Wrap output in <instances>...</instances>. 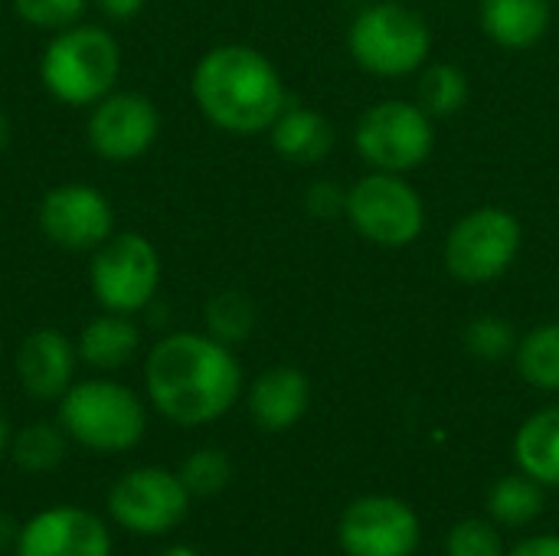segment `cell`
Instances as JSON below:
<instances>
[{
	"instance_id": "1",
	"label": "cell",
	"mask_w": 559,
	"mask_h": 556,
	"mask_svg": "<svg viewBox=\"0 0 559 556\" xmlns=\"http://www.w3.org/2000/svg\"><path fill=\"white\" fill-rule=\"evenodd\" d=\"M144 397L177 426H210L242 397L239 357L206 331H170L144 357Z\"/></svg>"
},
{
	"instance_id": "2",
	"label": "cell",
	"mask_w": 559,
	"mask_h": 556,
	"mask_svg": "<svg viewBox=\"0 0 559 556\" xmlns=\"http://www.w3.org/2000/svg\"><path fill=\"white\" fill-rule=\"evenodd\" d=\"M190 95L213 128L236 138L269 134L288 105L278 66L262 49L246 43L206 49L193 66Z\"/></svg>"
},
{
	"instance_id": "3",
	"label": "cell",
	"mask_w": 559,
	"mask_h": 556,
	"mask_svg": "<svg viewBox=\"0 0 559 556\" xmlns=\"http://www.w3.org/2000/svg\"><path fill=\"white\" fill-rule=\"evenodd\" d=\"M121 43L102 23H72L49 33L39 52V82L66 108H92L121 79Z\"/></svg>"
},
{
	"instance_id": "4",
	"label": "cell",
	"mask_w": 559,
	"mask_h": 556,
	"mask_svg": "<svg viewBox=\"0 0 559 556\" xmlns=\"http://www.w3.org/2000/svg\"><path fill=\"white\" fill-rule=\"evenodd\" d=\"M59 426L75 446L118 456L144 439L147 403L128 383L105 374L75 380L59 400Z\"/></svg>"
},
{
	"instance_id": "5",
	"label": "cell",
	"mask_w": 559,
	"mask_h": 556,
	"mask_svg": "<svg viewBox=\"0 0 559 556\" xmlns=\"http://www.w3.org/2000/svg\"><path fill=\"white\" fill-rule=\"evenodd\" d=\"M347 46L354 62L383 79H400L413 75L429 62L432 52V29L406 3L396 0H380L364 7L350 29H347Z\"/></svg>"
},
{
	"instance_id": "6",
	"label": "cell",
	"mask_w": 559,
	"mask_h": 556,
	"mask_svg": "<svg viewBox=\"0 0 559 556\" xmlns=\"http://www.w3.org/2000/svg\"><path fill=\"white\" fill-rule=\"evenodd\" d=\"M160 252L138 229H115L88 256V292L102 311L141 315L160 292Z\"/></svg>"
},
{
	"instance_id": "7",
	"label": "cell",
	"mask_w": 559,
	"mask_h": 556,
	"mask_svg": "<svg viewBox=\"0 0 559 556\" xmlns=\"http://www.w3.org/2000/svg\"><path fill=\"white\" fill-rule=\"evenodd\" d=\"M524 242L518 216L504 206H475L468 210L445 236V269L465 285H485L501 279Z\"/></svg>"
},
{
	"instance_id": "8",
	"label": "cell",
	"mask_w": 559,
	"mask_h": 556,
	"mask_svg": "<svg viewBox=\"0 0 559 556\" xmlns=\"http://www.w3.org/2000/svg\"><path fill=\"white\" fill-rule=\"evenodd\" d=\"M347 220L380 249H406L426 229V203L406 174L373 170L347 190Z\"/></svg>"
},
{
	"instance_id": "9",
	"label": "cell",
	"mask_w": 559,
	"mask_h": 556,
	"mask_svg": "<svg viewBox=\"0 0 559 556\" xmlns=\"http://www.w3.org/2000/svg\"><path fill=\"white\" fill-rule=\"evenodd\" d=\"M354 144L373 170L409 174L432 157L436 128L416 102L386 98L360 115Z\"/></svg>"
},
{
	"instance_id": "10",
	"label": "cell",
	"mask_w": 559,
	"mask_h": 556,
	"mask_svg": "<svg viewBox=\"0 0 559 556\" xmlns=\"http://www.w3.org/2000/svg\"><path fill=\"white\" fill-rule=\"evenodd\" d=\"M160 138V108L151 95L115 88L88 108L85 141L105 164H134Z\"/></svg>"
},
{
	"instance_id": "11",
	"label": "cell",
	"mask_w": 559,
	"mask_h": 556,
	"mask_svg": "<svg viewBox=\"0 0 559 556\" xmlns=\"http://www.w3.org/2000/svg\"><path fill=\"white\" fill-rule=\"evenodd\" d=\"M36 226L49 246L92 256L115 233V206L95 184L66 180L39 197Z\"/></svg>"
},
{
	"instance_id": "12",
	"label": "cell",
	"mask_w": 559,
	"mask_h": 556,
	"mask_svg": "<svg viewBox=\"0 0 559 556\" xmlns=\"http://www.w3.org/2000/svg\"><path fill=\"white\" fill-rule=\"evenodd\" d=\"M190 492L180 472L167 469H131L108 492V514L131 534L157 537L183 524L190 511Z\"/></svg>"
},
{
	"instance_id": "13",
	"label": "cell",
	"mask_w": 559,
	"mask_h": 556,
	"mask_svg": "<svg viewBox=\"0 0 559 556\" xmlns=\"http://www.w3.org/2000/svg\"><path fill=\"white\" fill-rule=\"evenodd\" d=\"M347 556H413L419 547V518L400 498H360L337 528Z\"/></svg>"
},
{
	"instance_id": "14",
	"label": "cell",
	"mask_w": 559,
	"mask_h": 556,
	"mask_svg": "<svg viewBox=\"0 0 559 556\" xmlns=\"http://www.w3.org/2000/svg\"><path fill=\"white\" fill-rule=\"evenodd\" d=\"M16 556H111L105 521L75 505H56L33 514L16 537Z\"/></svg>"
},
{
	"instance_id": "15",
	"label": "cell",
	"mask_w": 559,
	"mask_h": 556,
	"mask_svg": "<svg viewBox=\"0 0 559 556\" xmlns=\"http://www.w3.org/2000/svg\"><path fill=\"white\" fill-rule=\"evenodd\" d=\"M79 347L75 341L59 328H36L29 331L13 357V370L26 397L33 400H62V393L75 383L79 370Z\"/></svg>"
},
{
	"instance_id": "16",
	"label": "cell",
	"mask_w": 559,
	"mask_h": 556,
	"mask_svg": "<svg viewBox=\"0 0 559 556\" xmlns=\"http://www.w3.org/2000/svg\"><path fill=\"white\" fill-rule=\"evenodd\" d=\"M249 416L265 433H285L301 423L311 403V383L298 367H269L249 387Z\"/></svg>"
},
{
	"instance_id": "17",
	"label": "cell",
	"mask_w": 559,
	"mask_h": 556,
	"mask_svg": "<svg viewBox=\"0 0 559 556\" xmlns=\"http://www.w3.org/2000/svg\"><path fill=\"white\" fill-rule=\"evenodd\" d=\"M79 360L92 367L95 374H115L128 367L141 351V328L131 315L98 311L75 338Z\"/></svg>"
},
{
	"instance_id": "18",
	"label": "cell",
	"mask_w": 559,
	"mask_h": 556,
	"mask_svg": "<svg viewBox=\"0 0 559 556\" xmlns=\"http://www.w3.org/2000/svg\"><path fill=\"white\" fill-rule=\"evenodd\" d=\"M485 36L501 49H531L537 46L554 20L550 0H481L478 7Z\"/></svg>"
},
{
	"instance_id": "19",
	"label": "cell",
	"mask_w": 559,
	"mask_h": 556,
	"mask_svg": "<svg viewBox=\"0 0 559 556\" xmlns=\"http://www.w3.org/2000/svg\"><path fill=\"white\" fill-rule=\"evenodd\" d=\"M269 141L278 157L308 167L331 154L337 134H334V125L321 111L308 105H285V111L269 128Z\"/></svg>"
},
{
	"instance_id": "20",
	"label": "cell",
	"mask_w": 559,
	"mask_h": 556,
	"mask_svg": "<svg viewBox=\"0 0 559 556\" xmlns=\"http://www.w3.org/2000/svg\"><path fill=\"white\" fill-rule=\"evenodd\" d=\"M514 456L524 475L540 482L544 488L559 485V406H547L534 413L518 439H514Z\"/></svg>"
},
{
	"instance_id": "21",
	"label": "cell",
	"mask_w": 559,
	"mask_h": 556,
	"mask_svg": "<svg viewBox=\"0 0 559 556\" xmlns=\"http://www.w3.org/2000/svg\"><path fill=\"white\" fill-rule=\"evenodd\" d=\"M416 105L432 121L459 115L468 105V75L452 62L423 66V75H419V85H416Z\"/></svg>"
},
{
	"instance_id": "22",
	"label": "cell",
	"mask_w": 559,
	"mask_h": 556,
	"mask_svg": "<svg viewBox=\"0 0 559 556\" xmlns=\"http://www.w3.org/2000/svg\"><path fill=\"white\" fill-rule=\"evenodd\" d=\"M547 498H544V485L534 482L531 475H508L501 478L491 495H488V514L504 524V528H524L534 524L544 511Z\"/></svg>"
},
{
	"instance_id": "23",
	"label": "cell",
	"mask_w": 559,
	"mask_h": 556,
	"mask_svg": "<svg viewBox=\"0 0 559 556\" xmlns=\"http://www.w3.org/2000/svg\"><path fill=\"white\" fill-rule=\"evenodd\" d=\"M518 370L521 377L547 393H559V321L540 324L518 341Z\"/></svg>"
},
{
	"instance_id": "24",
	"label": "cell",
	"mask_w": 559,
	"mask_h": 556,
	"mask_svg": "<svg viewBox=\"0 0 559 556\" xmlns=\"http://www.w3.org/2000/svg\"><path fill=\"white\" fill-rule=\"evenodd\" d=\"M255 321H259V311H255L252 298L246 292H236V288L216 292L203 308L206 334L229 344V347L249 341L252 331H255Z\"/></svg>"
},
{
	"instance_id": "25",
	"label": "cell",
	"mask_w": 559,
	"mask_h": 556,
	"mask_svg": "<svg viewBox=\"0 0 559 556\" xmlns=\"http://www.w3.org/2000/svg\"><path fill=\"white\" fill-rule=\"evenodd\" d=\"M66 449H69V436L62 433V426H49V423H33L23 426L16 436H10V456L16 469L29 475H46L59 469Z\"/></svg>"
},
{
	"instance_id": "26",
	"label": "cell",
	"mask_w": 559,
	"mask_h": 556,
	"mask_svg": "<svg viewBox=\"0 0 559 556\" xmlns=\"http://www.w3.org/2000/svg\"><path fill=\"white\" fill-rule=\"evenodd\" d=\"M180 478H183V485H187V492L193 498H213L229 485L233 462L219 449H197V452L187 456V462L180 469Z\"/></svg>"
},
{
	"instance_id": "27",
	"label": "cell",
	"mask_w": 559,
	"mask_h": 556,
	"mask_svg": "<svg viewBox=\"0 0 559 556\" xmlns=\"http://www.w3.org/2000/svg\"><path fill=\"white\" fill-rule=\"evenodd\" d=\"M16 20L39 33H59L85 16L92 0H10Z\"/></svg>"
},
{
	"instance_id": "28",
	"label": "cell",
	"mask_w": 559,
	"mask_h": 556,
	"mask_svg": "<svg viewBox=\"0 0 559 556\" xmlns=\"http://www.w3.org/2000/svg\"><path fill=\"white\" fill-rule=\"evenodd\" d=\"M465 347L481 360H501L511 351H518V338H514V328L504 318L481 315L465 328Z\"/></svg>"
},
{
	"instance_id": "29",
	"label": "cell",
	"mask_w": 559,
	"mask_h": 556,
	"mask_svg": "<svg viewBox=\"0 0 559 556\" xmlns=\"http://www.w3.org/2000/svg\"><path fill=\"white\" fill-rule=\"evenodd\" d=\"M445 551L449 556H504V541L488 521H462L452 528Z\"/></svg>"
},
{
	"instance_id": "30",
	"label": "cell",
	"mask_w": 559,
	"mask_h": 556,
	"mask_svg": "<svg viewBox=\"0 0 559 556\" xmlns=\"http://www.w3.org/2000/svg\"><path fill=\"white\" fill-rule=\"evenodd\" d=\"M305 210L314 220H337L347 216V190L337 180H314L305 193Z\"/></svg>"
},
{
	"instance_id": "31",
	"label": "cell",
	"mask_w": 559,
	"mask_h": 556,
	"mask_svg": "<svg viewBox=\"0 0 559 556\" xmlns=\"http://www.w3.org/2000/svg\"><path fill=\"white\" fill-rule=\"evenodd\" d=\"M92 7L111 23H128L147 7V0H92Z\"/></svg>"
},
{
	"instance_id": "32",
	"label": "cell",
	"mask_w": 559,
	"mask_h": 556,
	"mask_svg": "<svg viewBox=\"0 0 559 556\" xmlns=\"http://www.w3.org/2000/svg\"><path fill=\"white\" fill-rule=\"evenodd\" d=\"M504 556H559V537L557 534H540V537L521 541L514 551H508Z\"/></svg>"
},
{
	"instance_id": "33",
	"label": "cell",
	"mask_w": 559,
	"mask_h": 556,
	"mask_svg": "<svg viewBox=\"0 0 559 556\" xmlns=\"http://www.w3.org/2000/svg\"><path fill=\"white\" fill-rule=\"evenodd\" d=\"M16 537H20V528L0 511V551L3 547H16Z\"/></svg>"
},
{
	"instance_id": "34",
	"label": "cell",
	"mask_w": 559,
	"mask_h": 556,
	"mask_svg": "<svg viewBox=\"0 0 559 556\" xmlns=\"http://www.w3.org/2000/svg\"><path fill=\"white\" fill-rule=\"evenodd\" d=\"M7 141H10V121H7V111L0 108V151L7 147Z\"/></svg>"
},
{
	"instance_id": "35",
	"label": "cell",
	"mask_w": 559,
	"mask_h": 556,
	"mask_svg": "<svg viewBox=\"0 0 559 556\" xmlns=\"http://www.w3.org/2000/svg\"><path fill=\"white\" fill-rule=\"evenodd\" d=\"M10 449V429H7V419L0 416V456Z\"/></svg>"
},
{
	"instance_id": "36",
	"label": "cell",
	"mask_w": 559,
	"mask_h": 556,
	"mask_svg": "<svg viewBox=\"0 0 559 556\" xmlns=\"http://www.w3.org/2000/svg\"><path fill=\"white\" fill-rule=\"evenodd\" d=\"M160 556H200L197 551H190V547H167Z\"/></svg>"
},
{
	"instance_id": "37",
	"label": "cell",
	"mask_w": 559,
	"mask_h": 556,
	"mask_svg": "<svg viewBox=\"0 0 559 556\" xmlns=\"http://www.w3.org/2000/svg\"><path fill=\"white\" fill-rule=\"evenodd\" d=\"M0 354H3V344H0Z\"/></svg>"
}]
</instances>
